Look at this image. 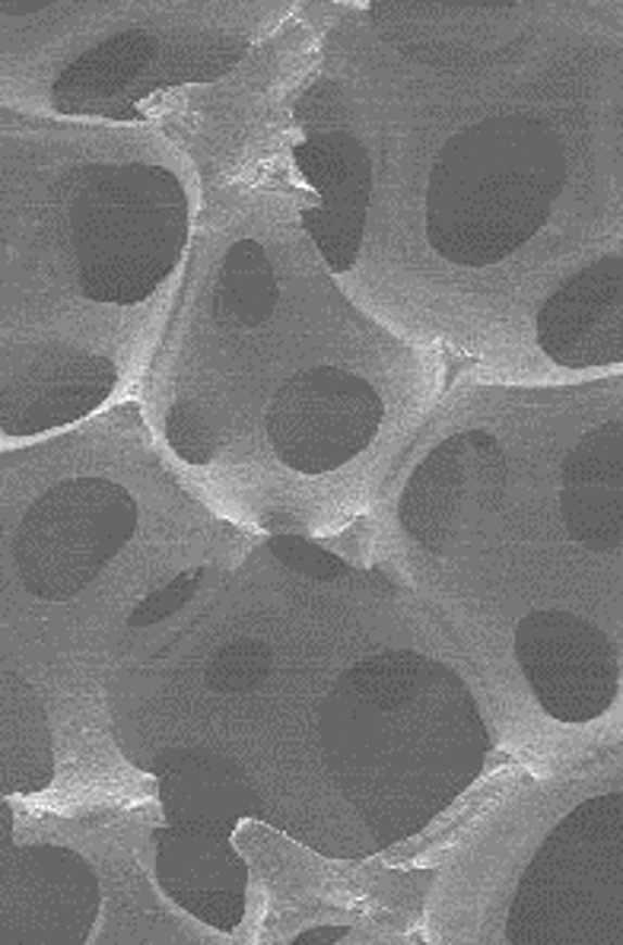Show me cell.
Returning a JSON list of instances; mask_svg holds the SVG:
<instances>
[{
    "mask_svg": "<svg viewBox=\"0 0 623 945\" xmlns=\"http://www.w3.org/2000/svg\"><path fill=\"white\" fill-rule=\"evenodd\" d=\"M169 440H173V446H176L185 458H191V462H207V458H211V440H207V430H204V424H194V420H191V411H188V420H185V424H181L178 411L169 414Z\"/></svg>",
    "mask_w": 623,
    "mask_h": 945,
    "instance_id": "obj_3",
    "label": "cell"
},
{
    "mask_svg": "<svg viewBox=\"0 0 623 945\" xmlns=\"http://www.w3.org/2000/svg\"><path fill=\"white\" fill-rule=\"evenodd\" d=\"M194 583H198V574H181L178 580H173V583H169V589H163V592L150 595V598L143 602V608H137V615L131 618L134 628H137V625L160 621L163 615H169V612L181 608V605H185V598H188V589H194Z\"/></svg>",
    "mask_w": 623,
    "mask_h": 945,
    "instance_id": "obj_2",
    "label": "cell"
},
{
    "mask_svg": "<svg viewBox=\"0 0 623 945\" xmlns=\"http://www.w3.org/2000/svg\"><path fill=\"white\" fill-rule=\"evenodd\" d=\"M267 663H270V653L265 646H255V653H249V643L232 646V650H223L220 659L211 666L207 678L220 691H242V688H252L265 678Z\"/></svg>",
    "mask_w": 623,
    "mask_h": 945,
    "instance_id": "obj_1",
    "label": "cell"
},
{
    "mask_svg": "<svg viewBox=\"0 0 623 945\" xmlns=\"http://www.w3.org/2000/svg\"><path fill=\"white\" fill-rule=\"evenodd\" d=\"M344 927H325V930H309V933H303V936H296V943L306 945V943H338V940H344Z\"/></svg>",
    "mask_w": 623,
    "mask_h": 945,
    "instance_id": "obj_4",
    "label": "cell"
}]
</instances>
